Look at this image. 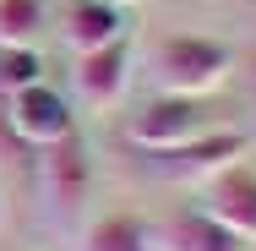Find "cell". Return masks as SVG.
Masks as SVG:
<instances>
[{"label":"cell","instance_id":"cell-1","mask_svg":"<svg viewBox=\"0 0 256 251\" xmlns=\"http://www.w3.org/2000/svg\"><path fill=\"white\" fill-rule=\"evenodd\" d=\"M234 71V50L207 39V33H169L153 50V82L158 93H174V99H207L229 82Z\"/></svg>","mask_w":256,"mask_h":251},{"label":"cell","instance_id":"cell-2","mask_svg":"<svg viewBox=\"0 0 256 251\" xmlns=\"http://www.w3.org/2000/svg\"><path fill=\"white\" fill-rule=\"evenodd\" d=\"M207 131H218V120H212V109L207 99H174V93H158L142 115H131V142L142 153H169V148H186V142H196Z\"/></svg>","mask_w":256,"mask_h":251},{"label":"cell","instance_id":"cell-3","mask_svg":"<svg viewBox=\"0 0 256 251\" xmlns=\"http://www.w3.org/2000/svg\"><path fill=\"white\" fill-rule=\"evenodd\" d=\"M44 153V202H50L54 224H71L76 213H82V202H88V191H93V158H88V142L71 131V137H60V142H50Z\"/></svg>","mask_w":256,"mask_h":251},{"label":"cell","instance_id":"cell-4","mask_svg":"<svg viewBox=\"0 0 256 251\" xmlns=\"http://www.w3.org/2000/svg\"><path fill=\"white\" fill-rule=\"evenodd\" d=\"M251 148V137L246 131H207L196 142H186V148H169V153H148V164H153V175L164 180H212L218 169H229V164H240Z\"/></svg>","mask_w":256,"mask_h":251},{"label":"cell","instance_id":"cell-5","mask_svg":"<svg viewBox=\"0 0 256 251\" xmlns=\"http://www.w3.org/2000/svg\"><path fill=\"white\" fill-rule=\"evenodd\" d=\"M6 120H11V131H16L22 142H33V148H50V142H60V137L76 131V126H71V104L60 99L50 82H28V88L6 93Z\"/></svg>","mask_w":256,"mask_h":251},{"label":"cell","instance_id":"cell-6","mask_svg":"<svg viewBox=\"0 0 256 251\" xmlns=\"http://www.w3.org/2000/svg\"><path fill=\"white\" fill-rule=\"evenodd\" d=\"M202 213H212L224 229H234L246 246H256V169L229 164L212 180H202Z\"/></svg>","mask_w":256,"mask_h":251},{"label":"cell","instance_id":"cell-7","mask_svg":"<svg viewBox=\"0 0 256 251\" xmlns=\"http://www.w3.org/2000/svg\"><path fill=\"white\" fill-rule=\"evenodd\" d=\"M126 82H131V44H126V39L76 55V93H82L88 104H98V109L114 104L120 93H126Z\"/></svg>","mask_w":256,"mask_h":251},{"label":"cell","instance_id":"cell-8","mask_svg":"<svg viewBox=\"0 0 256 251\" xmlns=\"http://www.w3.org/2000/svg\"><path fill=\"white\" fill-rule=\"evenodd\" d=\"M158 251H251L234 229H224L212 213L202 207H186V213H174L164 229H158Z\"/></svg>","mask_w":256,"mask_h":251},{"label":"cell","instance_id":"cell-9","mask_svg":"<svg viewBox=\"0 0 256 251\" xmlns=\"http://www.w3.org/2000/svg\"><path fill=\"white\" fill-rule=\"evenodd\" d=\"M114 39H126V17H120L114 0H71L66 6V44L76 55L104 50Z\"/></svg>","mask_w":256,"mask_h":251},{"label":"cell","instance_id":"cell-10","mask_svg":"<svg viewBox=\"0 0 256 251\" xmlns=\"http://www.w3.org/2000/svg\"><path fill=\"white\" fill-rule=\"evenodd\" d=\"M82 251H158V229L136 213H104L98 224H88Z\"/></svg>","mask_w":256,"mask_h":251},{"label":"cell","instance_id":"cell-11","mask_svg":"<svg viewBox=\"0 0 256 251\" xmlns=\"http://www.w3.org/2000/svg\"><path fill=\"white\" fill-rule=\"evenodd\" d=\"M44 28V0H0V50H33Z\"/></svg>","mask_w":256,"mask_h":251},{"label":"cell","instance_id":"cell-12","mask_svg":"<svg viewBox=\"0 0 256 251\" xmlns=\"http://www.w3.org/2000/svg\"><path fill=\"white\" fill-rule=\"evenodd\" d=\"M28 82H44V66L33 50H0V93H16Z\"/></svg>","mask_w":256,"mask_h":251},{"label":"cell","instance_id":"cell-13","mask_svg":"<svg viewBox=\"0 0 256 251\" xmlns=\"http://www.w3.org/2000/svg\"><path fill=\"white\" fill-rule=\"evenodd\" d=\"M114 6H120V0H114Z\"/></svg>","mask_w":256,"mask_h":251}]
</instances>
